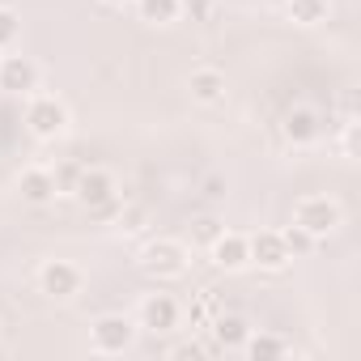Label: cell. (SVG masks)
<instances>
[{"label":"cell","instance_id":"obj_1","mask_svg":"<svg viewBox=\"0 0 361 361\" xmlns=\"http://www.w3.org/2000/svg\"><path fill=\"white\" fill-rule=\"evenodd\" d=\"M140 268L157 281H174L188 272V247L174 243V238H153L145 251H140Z\"/></svg>","mask_w":361,"mask_h":361},{"label":"cell","instance_id":"obj_2","mask_svg":"<svg viewBox=\"0 0 361 361\" xmlns=\"http://www.w3.org/2000/svg\"><path fill=\"white\" fill-rule=\"evenodd\" d=\"M293 221H298L302 230H310L314 238H327V234L340 226V204L327 200V196H306V200H298Z\"/></svg>","mask_w":361,"mask_h":361},{"label":"cell","instance_id":"obj_3","mask_svg":"<svg viewBox=\"0 0 361 361\" xmlns=\"http://www.w3.org/2000/svg\"><path fill=\"white\" fill-rule=\"evenodd\" d=\"M115 192H119V188H115V174H106V170H81V174H77V183H73L77 204L90 209V213L115 204Z\"/></svg>","mask_w":361,"mask_h":361},{"label":"cell","instance_id":"obj_4","mask_svg":"<svg viewBox=\"0 0 361 361\" xmlns=\"http://www.w3.org/2000/svg\"><path fill=\"white\" fill-rule=\"evenodd\" d=\"M26 128H30L39 140L60 136V132L68 128V111H64V102H56V98H30V106H26Z\"/></svg>","mask_w":361,"mask_h":361},{"label":"cell","instance_id":"obj_5","mask_svg":"<svg viewBox=\"0 0 361 361\" xmlns=\"http://www.w3.org/2000/svg\"><path fill=\"white\" fill-rule=\"evenodd\" d=\"M132 336H136V327H132L128 314H102V319H94V327H90V344H94L98 353H123V348L132 344Z\"/></svg>","mask_w":361,"mask_h":361},{"label":"cell","instance_id":"obj_6","mask_svg":"<svg viewBox=\"0 0 361 361\" xmlns=\"http://www.w3.org/2000/svg\"><path fill=\"white\" fill-rule=\"evenodd\" d=\"M247 251H251V264H259V268H268V272H281L293 255H289V247H285V238L276 234V230H259L255 238H247Z\"/></svg>","mask_w":361,"mask_h":361},{"label":"cell","instance_id":"obj_7","mask_svg":"<svg viewBox=\"0 0 361 361\" xmlns=\"http://www.w3.org/2000/svg\"><path fill=\"white\" fill-rule=\"evenodd\" d=\"M0 90L5 94H30L39 90V68L30 56H5L0 60Z\"/></svg>","mask_w":361,"mask_h":361},{"label":"cell","instance_id":"obj_8","mask_svg":"<svg viewBox=\"0 0 361 361\" xmlns=\"http://www.w3.org/2000/svg\"><path fill=\"white\" fill-rule=\"evenodd\" d=\"M39 285H43L47 298H73L81 289V272L73 264H64V259H47L43 272H39Z\"/></svg>","mask_w":361,"mask_h":361},{"label":"cell","instance_id":"obj_9","mask_svg":"<svg viewBox=\"0 0 361 361\" xmlns=\"http://www.w3.org/2000/svg\"><path fill=\"white\" fill-rule=\"evenodd\" d=\"M140 327L149 331H174L178 327V302L170 293H153L140 302Z\"/></svg>","mask_w":361,"mask_h":361},{"label":"cell","instance_id":"obj_10","mask_svg":"<svg viewBox=\"0 0 361 361\" xmlns=\"http://www.w3.org/2000/svg\"><path fill=\"white\" fill-rule=\"evenodd\" d=\"M209 251H213V264H217V268H226V272H238V268H247V264H251L247 238H243V234H230V230H221V238H217V243H209Z\"/></svg>","mask_w":361,"mask_h":361},{"label":"cell","instance_id":"obj_11","mask_svg":"<svg viewBox=\"0 0 361 361\" xmlns=\"http://www.w3.org/2000/svg\"><path fill=\"white\" fill-rule=\"evenodd\" d=\"M319 111H310V106H293L289 115H285V123H281V132H285V140L289 145H310L314 136H319Z\"/></svg>","mask_w":361,"mask_h":361},{"label":"cell","instance_id":"obj_12","mask_svg":"<svg viewBox=\"0 0 361 361\" xmlns=\"http://www.w3.org/2000/svg\"><path fill=\"white\" fill-rule=\"evenodd\" d=\"M18 192H22V200H30V204H47V200L56 196V174L43 170V166H30V170H22V178H18Z\"/></svg>","mask_w":361,"mask_h":361},{"label":"cell","instance_id":"obj_13","mask_svg":"<svg viewBox=\"0 0 361 361\" xmlns=\"http://www.w3.org/2000/svg\"><path fill=\"white\" fill-rule=\"evenodd\" d=\"M226 94V73L217 68H196L192 73V98L196 102H217Z\"/></svg>","mask_w":361,"mask_h":361},{"label":"cell","instance_id":"obj_14","mask_svg":"<svg viewBox=\"0 0 361 361\" xmlns=\"http://www.w3.org/2000/svg\"><path fill=\"white\" fill-rule=\"evenodd\" d=\"M213 336H217L221 348H243L247 336H251V327H247L238 314H217V319H213Z\"/></svg>","mask_w":361,"mask_h":361},{"label":"cell","instance_id":"obj_15","mask_svg":"<svg viewBox=\"0 0 361 361\" xmlns=\"http://www.w3.org/2000/svg\"><path fill=\"white\" fill-rule=\"evenodd\" d=\"M285 9H289V18H293L298 26H319V22H327V13H331L327 0H285Z\"/></svg>","mask_w":361,"mask_h":361},{"label":"cell","instance_id":"obj_16","mask_svg":"<svg viewBox=\"0 0 361 361\" xmlns=\"http://www.w3.org/2000/svg\"><path fill=\"white\" fill-rule=\"evenodd\" d=\"M136 13H140V22L166 26L178 18V0H136Z\"/></svg>","mask_w":361,"mask_h":361},{"label":"cell","instance_id":"obj_17","mask_svg":"<svg viewBox=\"0 0 361 361\" xmlns=\"http://www.w3.org/2000/svg\"><path fill=\"white\" fill-rule=\"evenodd\" d=\"M255 361H268V357H285V340L281 336H247V344H243Z\"/></svg>","mask_w":361,"mask_h":361},{"label":"cell","instance_id":"obj_18","mask_svg":"<svg viewBox=\"0 0 361 361\" xmlns=\"http://www.w3.org/2000/svg\"><path fill=\"white\" fill-rule=\"evenodd\" d=\"M281 238H285V247H289V255H310V251L319 247V238H314L310 230H302L298 221H293V226H289V230H285Z\"/></svg>","mask_w":361,"mask_h":361},{"label":"cell","instance_id":"obj_19","mask_svg":"<svg viewBox=\"0 0 361 361\" xmlns=\"http://www.w3.org/2000/svg\"><path fill=\"white\" fill-rule=\"evenodd\" d=\"M221 230H226V226H221L217 217H200V221L192 226V234H196V243H204V247H209V243H217V238H221Z\"/></svg>","mask_w":361,"mask_h":361},{"label":"cell","instance_id":"obj_20","mask_svg":"<svg viewBox=\"0 0 361 361\" xmlns=\"http://www.w3.org/2000/svg\"><path fill=\"white\" fill-rule=\"evenodd\" d=\"M178 13H188L192 22H209L213 18V0H178Z\"/></svg>","mask_w":361,"mask_h":361},{"label":"cell","instance_id":"obj_21","mask_svg":"<svg viewBox=\"0 0 361 361\" xmlns=\"http://www.w3.org/2000/svg\"><path fill=\"white\" fill-rule=\"evenodd\" d=\"M18 39V13L13 9H0V47H9Z\"/></svg>","mask_w":361,"mask_h":361},{"label":"cell","instance_id":"obj_22","mask_svg":"<svg viewBox=\"0 0 361 361\" xmlns=\"http://www.w3.org/2000/svg\"><path fill=\"white\" fill-rule=\"evenodd\" d=\"M204 196H209V200H221V196H226V183H221V178H209V183H204Z\"/></svg>","mask_w":361,"mask_h":361},{"label":"cell","instance_id":"obj_23","mask_svg":"<svg viewBox=\"0 0 361 361\" xmlns=\"http://www.w3.org/2000/svg\"><path fill=\"white\" fill-rule=\"evenodd\" d=\"M174 357H192V361H196V357H204V348H196V344H183V348L174 353Z\"/></svg>","mask_w":361,"mask_h":361},{"label":"cell","instance_id":"obj_24","mask_svg":"<svg viewBox=\"0 0 361 361\" xmlns=\"http://www.w3.org/2000/svg\"><path fill=\"white\" fill-rule=\"evenodd\" d=\"M106 5H123V0H106Z\"/></svg>","mask_w":361,"mask_h":361}]
</instances>
